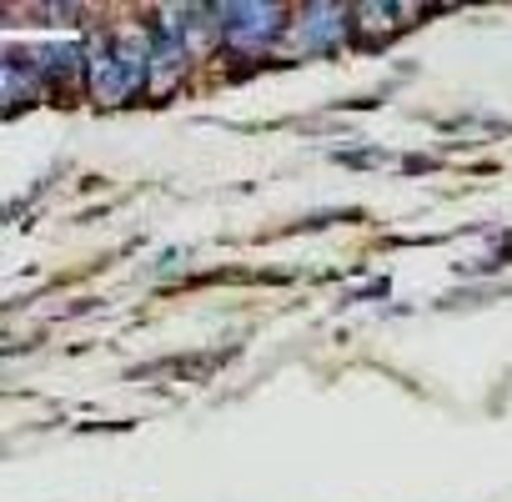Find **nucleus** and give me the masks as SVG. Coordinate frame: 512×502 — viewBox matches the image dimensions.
Wrapping results in <instances>:
<instances>
[{
  "instance_id": "f257e3e1",
  "label": "nucleus",
  "mask_w": 512,
  "mask_h": 502,
  "mask_svg": "<svg viewBox=\"0 0 512 502\" xmlns=\"http://www.w3.org/2000/svg\"><path fill=\"white\" fill-rule=\"evenodd\" d=\"M146 76H151V41L146 36L121 31V36H106L101 46L86 51V86L106 106H121L136 91H146Z\"/></svg>"
},
{
  "instance_id": "f03ea898",
  "label": "nucleus",
  "mask_w": 512,
  "mask_h": 502,
  "mask_svg": "<svg viewBox=\"0 0 512 502\" xmlns=\"http://www.w3.org/2000/svg\"><path fill=\"white\" fill-rule=\"evenodd\" d=\"M282 16H287L282 6H211V26L241 56L246 51H267L282 36V26H287Z\"/></svg>"
},
{
  "instance_id": "7ed1b4c3",
  "label": "nucleus",
  "mask_w": 512,
  "mask_h": 502,
  "mask_svg": "<svg viewBox=\"0 0 512 502\" xmlns=\"http://www.w3.org/2000/svg\"><path fill=\"white\" fill-rule=\"evenodd\" d=\"M352 11L347 6H312L307 11V21H297V31H302V41L312 46V51H332L347 31H352V21H347Z\"/></svg>"
}]
</instances>
